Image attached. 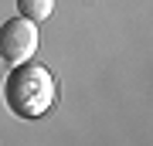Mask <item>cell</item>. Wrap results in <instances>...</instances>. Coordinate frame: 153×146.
Returning a JSON list of instances; mask_svg holds the SVG:
<instances>
[{"label":"cell","instance_id":"1","mask_svg":"<svg viewBox=\"0 0 153 146\" xmlns=\"http://www.w3.org/2000/svg\"><path fill=\"white\" fill-rule=\"evenodd\" d=\"M4 99L7 109L21 119H38L51 109L55 102V75L38 61H21L10 68V75L4 82Z\"/></svg>","mask_w":153,"mask_h":146},{"label":"cell","instance_id":"2","mask_svg":"<svg viewBox=\"0 0 153 146\" xmlns=\"http://www.w3.org/2000/svg\"><path fill=\"white\" fill-rule=\"evenodd\" d=\"M38 24L27 21V17H10V21L0 24V58H4L7 68L21 65V61H31L38 54Z\"/></svg>","mask_w":153,"mask_h":146},{"label":"cell","instance_id":"3","mask_svg":"<svg viewBox=\"0 0 153 146\" xmlns=\"http://www.w3.org/2000/svg\"><path fill=\"white\" fill-rule=\"evenodd\" d=\"M17 14L34 21V24H44L55 14V0H17Z\"/></svg>","mask_w":153,"mask_h":146}]
</instances>
